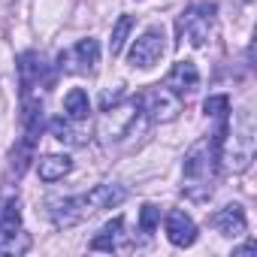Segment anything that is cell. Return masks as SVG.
<instances>
[{
	"mask_svg": "<svg viewBox=\"0 0 257 257\" xmlns=\"http://www.w3.org/2000/svg\"><path fill=\"white\" fill-rule=\"evenodd\" d=\"M164 52H167V34H164V28L152 25L149 31H143L140 40H134L127 61H131V67H137V70H152L164 58Z\"/></svg>",
	"mask_w": 257,
	"mask_h": 257,
	"instance_id": "6",
	"label": "cell"
},
{
	"mask_svg": "<svg viewBox=\"0 0 257 257\" xmlns=\"http://www.w3.org/2000/svg\"><path fill=\"white\" fill-rule=\"evenodd\" d=\"M212 227L221 233V236H230V239H239L248 227V218H245V209L239 203H227L224 209L215 212L212 218Z\"/></svg>",
	"mask_w": 257,
	"mask_h": 257,
	"instance_id": "11",
	"label": "cell"
},
{
	"mask_svg": "<svg viewBox=\"0 0 257 257\" xmlns=\"http://www.w3.org/2000/svg\"><path fill=\"white\" fill-rule=\"evenodd\" d=\"M143 100V109L149 112V118L152 121H158V124H167V121H176L179 118V112H182V94H176L173 88H152L146 97H140Z\"/></svg>",
	"mask_w": 257,
	"mask_h": 257,
	"instance_id": "7",
	"label": "cell"
},
{
	"mask_svg": "<svg viewBox=\"0 0 257 257\" xmlns=\"http://www.w3.org/2000/svg\"><path fill=\"white\" fill-rule=\"evenodd\" d=\"M254 161V124L251 115L242 112L239 124H233V131H221V146H218V164L230 173H245Z\"/></svg>",
	"mask_w": 257,
	"mask_h": 257,
	"instance_id": "2",
	"label": "cell"
},
{
	"mask_svg": "<svg viewBox=\"0 0 257 257\" xmlns=\"http://www.w3.org/2000/svg\"><path fill=\"white\" fill-rule=\"evenodd\" d=\"M121 236H124V221L121 218H112L109 224L100 227V233L91 239V248L94 251H115L121 245Z\"/></svg>",
	"mask_w": 257,
	"mask_h": 257,
	"instance_id": "16",
	"label": "cell"
},
{
	"mask_svg": "<svg viewBox=\"0 0 257 257\" xmlns=\"http://www.w3.org/2000/svg\"><path fill=\"white\" fill-rule=\"evenodd\" d=\"M49 134H52L58 143H67V146H82V143H85L82 134L73 127V118H67V115H58V118L49 121Z\"/></svg>",
	"mask_w": 257,
	"mask_h": 257,
	"instance_id": "18",
	"label": "cell"
},
{
	"mask_svg": "<svg viewBox=\"0 0 257 257\" xmlns=\"http://www.w3.org/2000/svg\"><path fill=\"white\" fill-rule=\"evenodd\" d=\"M85 197H88V203H91V209H94V215H97V212H103V209H115V206H121V203L127 200V191H124L121 185L103 182V185L91 188Z\"/></svg>",
	"mask_w": 257,
	"mask_h": 257,
	"instance_id": "12",
	"label": "cell"
},
{
	"mask_svg": "<svg viewBox=\"0 0 257 257\" xmlns=\"http://www.w3.org/2000/svg\"><path fill=\"white\" fill-rule=\"evenodd\" d=\"M64 115L73 118V121H85L91 115V100H88V94L82 88L67 91V97H64Z\"/></svg>",
	"mask_w": 257,
	"mask_h": 257,
	"instance_id": "17",
	"label": "cell"
},
{
	"mask_svg": "<svg viewBox=\"0 0 257 257\" xmlns=\"http://www.w3.org/2000/svg\"><path fill=\"white\" fill-rule=\"evenodd\" d=\"M248 254H254V242H245V245L236 251V257H248Z\"/></svg>",
	"mask_w": 257,
	"mask_h": 257,
	"instance_id": "22",
	"label": "cell"
},
{
	"mask_svg": "<svg viewBox=\"0 0 257 257\" xmlns=\"http://www.w3.org/2000/svg\"><path fill=\"white\" fill-rule=\"evenodd\" d=\"M31 248V236L22 227V209L19 200H10L0 215V254L7 257H19Z\"/></svg>",
	"mask_w": 257,
	"mask_h": 257,
	"instance_id": "3",
	"label": "cell"
},
{
	"mask_svg": "<svg viewBox=\"0 0 257 257\" xmlns=\"http://www.w3.org/2000/svg\"><path fill=\"white\" fill-rule=\"evenodd\" d=\"M245 4H251V0H245Z\"/></svg>",
	"mask_w": 257,
	"mask_h": 257,
	"instance_id": "24",
	"label": "cell"
},
{
	"mask_svg": "<svg viewBox=\"0 0 257 257\" xmlns=\"http://www.w3.org/2000/svg\"><path fill=\"white\" fill-rule=\"evenodd\" d=\"M203 112H206V115H227V112H230V97H227V94L209 97V100L203 103Z\"/></svg>",
	"mask_w": 257,
	"mask_h": 257,
	"instance_id": "21",
	"label": "cell"
},
{
	"mask_svg": "<svg viewBox=\"0 0 257 257\" xmlns=\"http://www.w3.org/2000/svg\"><path fill=\"white\" fill-rule=\"evenodd\" d=\"M197 85H200L197 64L194 61H176L170 76H167V88H173L176 94H185V91H194Z\"/></svg>",
	"mask_w": 257,
	"mask_h": 257,
	"instance_id": "13",
	"label": "cell"
},
{
	"mask_svg": "<svg viewBox=\"0 0 257 257\" xmlns=\"http://www.w3.org/2000/svg\"><path fill=\"white\" fill-rule=\"evenodd\" d=\"M164 230H167V239L176 245V248H188L197 242V224L188 212L182 209H173L167 212V221H164Z\"/></svg>",
	"mask_w": 257,
	"mask_h": 257,
	"instance_id": "10",
	"label": "cell"
},
{
	"mask_svg": "<svg viewBox=\"0 0 257 257\" xmlns=\"http://www.w3.org/2000/svg\"><path fill=\"white\" fill-rule=\"evenodd\" d=\"M158 224H161V209L152 206V203H146V206L140 209V230H143V233H155Z\"/></svg>",
	"mask_w": 257,
	"mask_h": 257,
	"instance_id": "20",
	"label": "cell"
},
{
	"mask_svg": "<svg viewBox=\"0 0 257 257\" xmlns=\"http://www.w3.org/2000/svg\"><path fill=\"white\" fill-rule=\"evenodd\" d=\"M70 170H73L70 155H46V158H40V164H37V173H40L43 182H58V179H64Z\"/></svg>",
	"mask_w": 257,
	"mask_h": 257,
	"instance_id": "15",
	"label": "cell"
},
{
	"mask_svg": "<svg viewBox=\"0 0 257 257\" xmlns=\"http://www.w3.org/2000/svg\"><path fill=\"white\" fill-rule=\"evenodd\" d=\"M91 215H94V209H91V203H88L85 194L52 203V224H55L58 230H64V227H76V224H82V221L91 218Z\"/></svg>",
	"mask_w": 257,
	"mask_h": 257,
	"instance_id": "9",
	"label": "cell"
},
{
	"mask_svg": "<svg viewBox=\"0 0 257 257\" xmlns=\"http://www.w3.org/2000/svg\"><path fill=\"white\" fill-rule=\"evenodd\" d=\"M131 31H134V16H121V19L115 22V28H112V40H109V55H112V58L121 55V49H124L127 37H131Z\"/></svg>",
	"mask_w": 257,
	"mask_h": 257,
	"instance_id": "19",
	"label": "cell"
},
{
	"mask_svg": "<svg viewBox=\"0 0 257 257\" xmlns=\"http://www.w3.org/2000/svg\"><path fill=\"white\" fill-rule=\"evenodd\" d=\"M140 109H143V100H140V97L131 100V103H124V106L106 109V115H103V121H100V131H97V134H100L106 143L124 140L127 134L134 131V124H137V118H140Z\"/></svg>",
	"mask_w": 257,
	"mask_h": 257,
	"instance_id": "5",
	"label": "cell"
},
{
	"mask_svg": "<svg viewBox=\"0 0 257 257\" xmlns=\"http://www.w3.org/2000/svg\"><path fill=\"white\" fill-rule=\"evenodd\" d=\"M215 22V4H194L182 19H179V37L188 40V46L203 49Z\"/></svg>",
	"mask_w": 257,
	"mask_h": 257,
	"instance_id": "4",
	"label": "cell"
},
{
	"mask_svg": "<svg viewBox=\"0 0 257 257\" xmlns=\"http://www.w3.org/2000/svg\"><path fill=\"white\" fill-rule=\"evenodd\" d=\"M4 4H13V0H4Z\"/></svg>",
	"mask_w": 257,
	"mask_h": 257,
	"instance_id": "23",
	"label": "cell"
},
{
	"mask_svg": "<svg viewBox=\"0 0 257 257\" xmlns=\"http://www.w3.org/2000/svg\"><path fill=\"white\" fill-rule=\"evenodd\" d=\"M97 61H100V46H97V40L88 37V40H79L70 52H61L58 67L64 73H91L97 67Z\"/></svg>",
	"mask_w": 257,
	"mask_h": 257,
	"instance_id": "8",
	"label": "cell"
},
{
	"mask_svg": "<svg viewBox=\"0 0 257 257\" xmlns=\"http://www.w3.org/2000/svg\"><path fill=\"white\" fill-rule=\"evenodd\" d=\"M224 131V127H221ZM221 131L209 140H200L197 146H191V152L185 155V167H182V191L185 197H191L194 203H203L212 197L215 188V176H218V146H221Z\"/></svg>",
	"mask_w": 257,
	"mask_h": 257,
	"instance_id": "1",
	"label": "cell"
},
{
	"mask_svg": "<svg viewBox=\"0 0 257 257\" xmlns=\"http://www.w3.org/2000/svg\"><path fill=\"white\" fill-rule=\"evenodd\" d=\"M40 76H43V61L37 52H25L19 58V82H22V91L31 94V88L40 85Z\"/></svg>",
	"mask_w": 257,
	"mask_h": 257,
	"instance_id": "14",
	"label": "cell"
}]
</instances>
